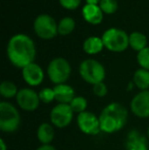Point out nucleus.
<instances>
[{"mask_svg": "<svg viewBox=\"0 0 149 150\" xmlns=\"http://www.w3.org/2000/svg\"><path fill=\"white\" fill-rule=\"evenodd\" d=\"M129 112L123 104L112 102L107 104L99 115L101 132L112 134L121 131L128 122Z\"/></svg>", "mask_w": 149, "mask_h": 150, "instance_id": "2", "label": "nucleus"}, {"mask_svg": "<svg viewBox=\"0 0 149 150\" xmlns=\"http://www.w3.org/2000/svg\"><path fill=\"white\" fill-rule=\"evenodd\" d=\"M38 94H39L41 102L46 103V104L55 100V93H54L53 88H43Z\"/></svg>", "mask_w": 149, "mask_h": 150, "instance_id": "24", "label": "nucleus"}, {"mask_svg": "<svg viewBox=\"0 0 149 150\" xmlns=\"http://www.w3.org/2000/svg\"><path fill=\"white\" fill-rule=\"evenodd\" d=\"M18 90L16 85L10 81H3L0 84V94L4 98H12L16 97L18 93Z\"/></svg>", "mask_w": 149, "mask_h": 150, "instance_id": "20", "label": "nucleus"}, {"mask_svg": "<svg viewBox=\"0 0 149 150\" xmlns=\"http://www.w3.org/2000/svg\"><path fill=\"white\" fill-rule=\"evenodd\" d=\"M54 135H55V132H54L52 124L42 122L41 125H39L37 129V138L42 145L51 144L54 139Z\"/></svg>", "mask_w": 149, "mask_h": 150, "instance_id": "16", "label": "nucleus"}, {"mask_svg": "<svg viewBox=\"0 0 149 150\" xmlns=\"http://www.w3.org/2000/svg\"><path fill=\"white\" fill-rule=\"evenodd\" d=\"M70 106L72 108V110L74 111V113H80L86 111L88 106V101L85 97L82 96H76L72 100V102L70 103Z\"/></svg>", "mask_w": 149, "mask_h": 150, "instance_id": "22", "label": "nucleus"}, {"mask_svg": "<svg viewBox=\"0 0 149 150\" xmlns=\"http://www.w3.org/2000/svg\"><path fill=\"white\" fill-rule=\"evenodd\" d=\"M130 107L133 115L139 119L149 117V90L137 93L131 100Z\"/></svg>", "mask_w": 149, "mask_h": 150, "instance_id": "11", "label": "nucleus"}, {"mask_svg": "<svg viewBox=\"0 0 149 150\" xmlns=\"http://www.w3.org/2000/svg\"><path fill=\"white\" fill-rule=\"evenodd\" d=\"M74 119V111L70 104H56L50 111V122L54 127L59 129L66 128L70 126Z\"/></svg>", "mask_w": 149, "mask_h": 150, "instance_id": "8", "label": "nucleus"}, {"mask_svg": "<svg viewBox=\"0 0 149 150\" xmlns=\"http://www.w3.org/2000/svg\"><path fill=\"white\" fill-rule=\"evenodd\" d=\"M16 103L25 111H35L40 105L39 94L31 88H23L16 95Z\"/></svg>", "mask_w": 149, "mask_h": 150, "instance_id": "10", "label": "nucleus"}, {"mask_svg": "<svg viewBox=\"0 0 149 150\" xmlns=\"http://www.w3.org/2000/svg\"><path fill=\"white\" fill-rule=\"evenodd\" d=\"M76 27L75 20L72 18H64L58 23V34L62 36H66L71 34L74 31Z\"/></svg>", "mask_w": 149, "mask_h": 150, "instance_id": "21", "label": "nucleus"}, {"mask_svg": "<svg viewBox=\"0 0 149 150\" xmlns=\"http://www.w3.org/2000/svg\"><path fill=\"white\" fill-rule=\"evenodd\" d=\"M72 73L71 64L66 58L57 57L50 61L47 67V75L50 81L55 85L66 84Z\"/></svg>", "mask_w": 149, "mask_h": 150, "instance_id": "6", "label": "nucleus"}, {"mask_svg": "<svg viewBox=\"0 0 149 150\" xmlns=\"http://www.w3.org/2000/svg\"><path fill=\"white\" fill-rule=\"evenodd\" d=\"M104 48V44L102 41V38L91 36L88 37L83 43V49L87 54H97L101 52Z\"/></svg>", "mask_w": 149, "mask_h": 150, "instance_id": "17", "label": "nucleus"}, {"mask_svg": "<svg viewBox=\"0 0 149 150\" xmlns=\"http://www.w3.org/2000/svg\"><path fill=\"white\" fill-rule=\"evenodd\" d=\"M84 20L91 25H99L103 20V12L99 5L86 4L82 9Z\"/></svg>", "mask_w": 149, "mask_h": 150, "instance_id": "14", "label": "nucleus"}, {"mask_svg": "<svg viewBox=\"0 0 149 150\" xmlns=\"http://www.w3.org/2000/svg\"><path fill=\"white\" fill-rule=\"evenodd\" d=\"M147 136H148V139H149V127H148V130H147Z\"/></svg>", "mask_w": 149, "mask_h": 150, "instance_id": "31", "label": "nucleus"}, {"mask_svg": "<svg viewBox=\"0 0 149 150\" xmlns=\"http://www.w3.org/2000/svg\"><path fill=\"white\" fill-rule=\"evenodd\" d=\"M117 0H101L99 3V7L101 8L102 12L106 14H112L117 9Z\"/></svg>", "mask_w": 149, "mask_h": 150, "instance_id": "23", "label": "nucleus"}, {"mask_svg": "<svg viewBox=\"0 0 149 150\" xmlns=\"http://www.w3.org/2000/svg\"><path fill=\"white\" fill-rule=\"evenodd\" d=\"M125 146L127 150H149L146 137L137 130L130 131Z\"/></svg>", "mask_w": 149, "mask_h": 150, "instance_id": "13", "label": "nucleus"}, {"mask_svg": "<svg viewBox=\"0 0 149 150\" xmlns=\"http://www.w3.org/2000/svg\"><path fill=\"white\" fill-rule=\"evenodd\" d=\"M35 33L43 40L53 39L58 33V25L49 14H40L34 22Z\"/></svg>", "mask_w": 149, "mask_h": 150, "instance_id": "7", "label": "nucleus"}, {"mask_svg": "<svg viewBox=\"0 0 149 150\" xmlns=\"http://www.w3.org/2000/svg\"><path fill=\"white\" fill-rule=\"evenodd\" d=\"M23 79L29 86H39L44 80V71L39 64L33 62L22 69Z\"/></svg>", "mask_w": 149, "mask_h": 150, "instance_id": "12", "label": "nucleus"}, {"mask_svg": "<svg viewBox=\"0 0 149 150\" xmlns=\"http://www.w3.org/2000/svg\"><path fill=\"white\" fill-rule=\"evenodd\" d=\"M93 93L97 97H104L107 94V87L103 82L95 84L93 85Z\"/></svg>", "mask_w": 149, "mask_h": 150, "instance_id": "26", "label": "nucleus"}, {"mask_svg": "<svg viewBox=\"0 0 149 150\" xmlns=\"http://www.w3.org/2000/svg\"><path fill=\"white\" fill-rule=\"evenodd\" d=\"M36 150H56V148L51 144H46V145H41V146H39Z\"/></svg>", "mask_w": 149, "mask_h": 150, "instance_id": "28", "label": "nucleus"}, {"mask_svg": "<svg viewBox=\"0 0 149 150\" xmlns=\"http://www.w3.org/2000/svg\"><path fill=\"white\" fill-rule=\"evenodd\" d=\"M60 5L68 10L77 9L81 4V0H59Z\"/></svg>", "mask_w": 149, "mask_h": 150, "instance_id": "27", "label": "nucleus"}, {"mask_svg": "<svg viewBox=\"0 0 149 150\" xmlns=\"http://www.w3.org/2000/svg\"><path fill=\"white\" fill-rule=\"evenodd\" d=\"M55 93V100L62 104H70L75 98V90L72 86L68 84H59L53 87Z\"/></svg>", "mask_w": 149, "mask_h": 150, "instance_id": "15", "label": "nucleus"}, {"mask_svg": "<svg viewBox=\"0 0 149 150\" xmlns=\"http://www.w3.org/2000/svg\"><path fill=\"white\" fill-rule=\"evenodd\" d=\"M7 57L14 67L24 69L34 62L36 57L35 43L29 36L16 34L10 38L6 48Z\"/></svg>", "mask_w": 149, "mask_h": 150, "instance_id": "1", "label": "nucleus"}, {"mask_svg": "<svg viewBox=\"0 0 149 150\" xmlns=\"http://www.w3.org/2000/svg\"><path fill=\"white\" fill-rule=\"evenodd\" d=\"M129 44L134 50L140 52L147 47V38L140 32H133L129 36Z\"/></svg>", "mask_w": 149, "mask_h": 150, "instance_id": "19", "label": "nucleus"}, {"mask_svg": "<svg viewBox=\"0 0 149 150\" xmlns=\"http://www.w3.org/2000/svg\"><path fill=\"white\" fill-rule=\"evenodd\" d=\"M101 0H86L87 4H92V5H98Z\"/></svg>", "mask_w": 149, "mask_h": 150, "instance_id": "30", "label": "nucleus"}, {"mask_svg": "<svg viewBox=\"0 0 149 150\" xmlns=\"http://www.w3.org/2000/svg\"><path fill=\"white\" fill-rule=\"evenodd\" d=\"M20 115L13 104L7 101L0 102V130L4 133H13L20 128Z\"/></svg>", "mask_w": 149, "mask_h": 150, "instance_id": "3", "label": "nucleus"}, {"mask_svg": "<svg viewBox=\"0 0 149 150\" xmlns=\"http://www.w3.org/2000/svg\"><path fill=\"white\" fill-rule=\"evenodd\" d=\"M133 84L141 91L148 90L149 88V71L139 69L134 73Z\"/></svg>", "mask_w": 149, "mask_h": 150, "instance_id": "18", "label": "nucleus"}, {"mask_svg": "<svg viewBox=\"0 0 149 150\" xmlns=\"http://www.w3.org/2000/svg\"><path fill=\"white\" fill-rule=\"evenodd\" d=\"M0 150H7V146H6V143L3 139H0Z\"/></svg>", "mask_w": 149, "mask_h": 150, "instance_id": "29", "label": "nucleus"}, {"mask_svg": "<svg viewBox=\"0 0 149 150\" xmlns=\"http://www.w3.org/2000/svg\"><path fill=\"white\" fill-rule=\"evenodd\" d=\"M102 41L104 47L112 52H123L130 46L128 34L117 28H110L104 32Z\"/></svg>", "mask_w": 149, "mask_h": 150, "instance_id": "5", "label": "nucleus"}, {"mask_svg": "<svg viewBox=\"0 0 149 150\" xmlns=\"http://www.w3.org/2000/svg\"><path fill=\"white\" fill-rule=\"evenodd\" d=\"M137 61L141 69L149 71V47H146L142 51L138 52Z\"/></svg>", "mask_w": 149, "mask_h": 150, "instance_id": "25", "label": "nucleus"}, {"mask_svg": "<svg viewBox=\"0 0 149 150\" xmlns=\"http://www.w3.org/2000/svg\"><path fill=\"white\" fill-rule=\"evenodd\" d=\"M77 125L82 133L90 136H95L98 133L101 132L100 128L99 117L91 111H84V112L78 115Z\"/></svg>", "mask_w": 149, "mask_h": 150, "instance_id": "9", "label": "nucleus"}, {"mask_svg": "<svg viewBox=\"0 0 149 150\" xmlns=\"http://www.w3.org/2000/svg\"><path fill=\"white\" fill-rule=\"evenodd\" d=\"M79 73L85 82L91 85L101 83L105 79V69L96 59H85L79 67Z\"/></svg>", "mask_w": 149, "mask_h": 150, "instance_id": "4", "label": "nucleus"}]
</instances>
